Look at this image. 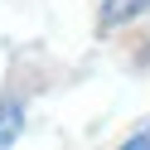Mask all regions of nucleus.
<instances>
[{"mask_svg": "<svg viewBox=\"0 0 150 150\" xmlns=\"http://www.w3.org/2000/svg\"><path fill=\"white\" fill-rule=\"evenodd\" d=\"M150 10V0H102V24H121Z\"/></svg>", "mask_w": 150, "mask_h": 150, "instance_id": "nucleus-1", "label": "nucleus"}, {"mask_svg": "<svg viewBox=\"0 0 150 150\" xmlns=\"http://www.w3.org/2000/svg\"><path fill=\"white\" fill-rule=\"evenodd\" d=\"M15 131H20V107L15 102H0V150L15 140Z\"/></svg>", "mask_w": 150, "mask_h": 150, "instance_id": "nucleus-2", "label": "nucleus"}, {"mask_svg": "<svg viewBox=\"0 0 150 150\" xmlns=\"http://www.w3.org/2000/svg\"><path fill=\"white\" fill-rule=\"evenodd\" d=\"M116 150H150V121H140V126L136 131H131V136L126 140H121V145Z\"/></svg>", "mask_w": 150, "mask_h": 150, "instance_id": "nucleus-3", "label": "nucleus"}]
</instances>
